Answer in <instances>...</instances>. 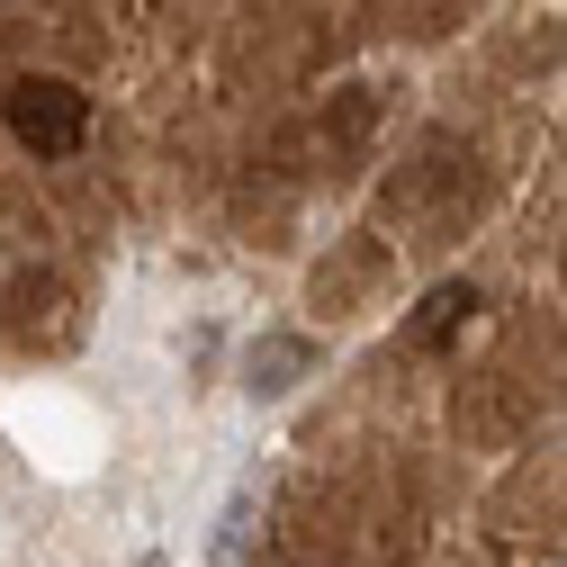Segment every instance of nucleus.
<instances>
[{
    "mask_svg": "<svg viewBox=\"0 0 567 567\" xmlns=\"http://www.w3.org/2000/svg\"><path fill=\"white\" fill-rule=\"evenodd\" d=\"M477 207H486V154L468 145V135H451V126H433V135H423V145L388 172V226H396V244H414V252L460 244V235L477 226Z\"/></svg>",
    "mask_w": 567,
    "mask_h": 567,
    "instance_id": "nucleus-1",
    "label": "nucleus"
},
{
    "mask_svg": "<svg viewBox=\"0 0 567 567\" xmlns=\"http://www.w3.org/2000/svg\"><path fill=\"white\" fill-rule=\"evenodd\" d=\"M289 549H298V567H396L405 558V505L370 468H351V477L316 486V505L298 514Z\"/></svg>",
    "mask_w": 567,
    "mask_h": 567,
    "instance_id": "nucleus-2",
    "label": "nucleus"
},
{
    "mask_svg": "<svg viewBox=\"0 0 567 567\" xmlns=\"http://www.w3.org/2000/svg\"><path fill=\"white\" fill-rule=\"evenodd\" d=\"M379 117H388V100H379L370 82H351V91H333L316 117H298L289 135H279V163H289V172H307V181H324V172H351V163L370 154Z\"/></svg>",
    "mask_w": 567,
    "mask_h": 567,
    "instance_id": "nucleus-3",
    "label": "nucleus"
},
{
    "mask_svg": "<svg viewBox=\"0 0 567 567\" xmlns=\"http://www.w3.org/2000/svg\"><path fill=\"white\" fill-rule=\"evenodd\" d=\"M0 117H10V135H19L37 163L82 154V135H91V100L63 82V73H19L10 91H0Z\"/></svg>",
    "mask_w": 567,
    "mask_h": 567,
    "instance_id": "nucleus-4",
    "label": "nucleus"
},
{
    "mask_svg": "<svg viewBox=\"0 0 567 567\" xmlns=\"http://www.w3.org/2000/svg\"><path fill=\"white\" fill-rule=\"evenodd\" d=\"M388 261H396V244H388V235H351V244L316 270V289H307V298H316V316H361V307L388 289Z\"/></svg>",
    "mask_w": 567,
    "mask_h": 567,
    "instance_id": "nucleus-5",
    "label": "nucleus"
},
{
    "mask_svg": "<svg viewBox=\"0 0 567 567\" xmlns=\"http://www.w3.org/2000/svg\"><path fill=\"white\" fill-rule=\"evenodd\" d=\"M54 333H73V289L45 270L0 279V342H54Z\"/></svg>",
    "mask_w": 567,
    "mask_h": 567,
    "instance_id": "nucleus-6",
    "label": "nucleus"
},
{
    "mask_svg": "<svg viewBox=\"0 0 567 567\" xmlns=\"http://www.w3.org/2000/svg\"><path fill=\"white\" fill-rule=\"evenodd\" d=\"M468 316H477V289H460V279H451V289H433V298H423V316L405 324V351H442Z\"/></svg>",
    "mask_w": 567,
    "mask_h": 567,
    "instance_id": "nucleus-7",
    "label": "nucleus"
},
{
    "mask_svg": "<svg viewBox=\"0 0 567 567\" xmlns=\"http://www.w3.org/2000/svg\"><path fill=\"white\" fill-rule=\"evenodd\" d=\"M451 10H460V0H379L388 28H451Z\"/></svg>",
    "mask_w": 567,
    "mask_h": 567,
    "instance_id": "nucleus-8",
    "label": "nucleus"
}]
</instances>
